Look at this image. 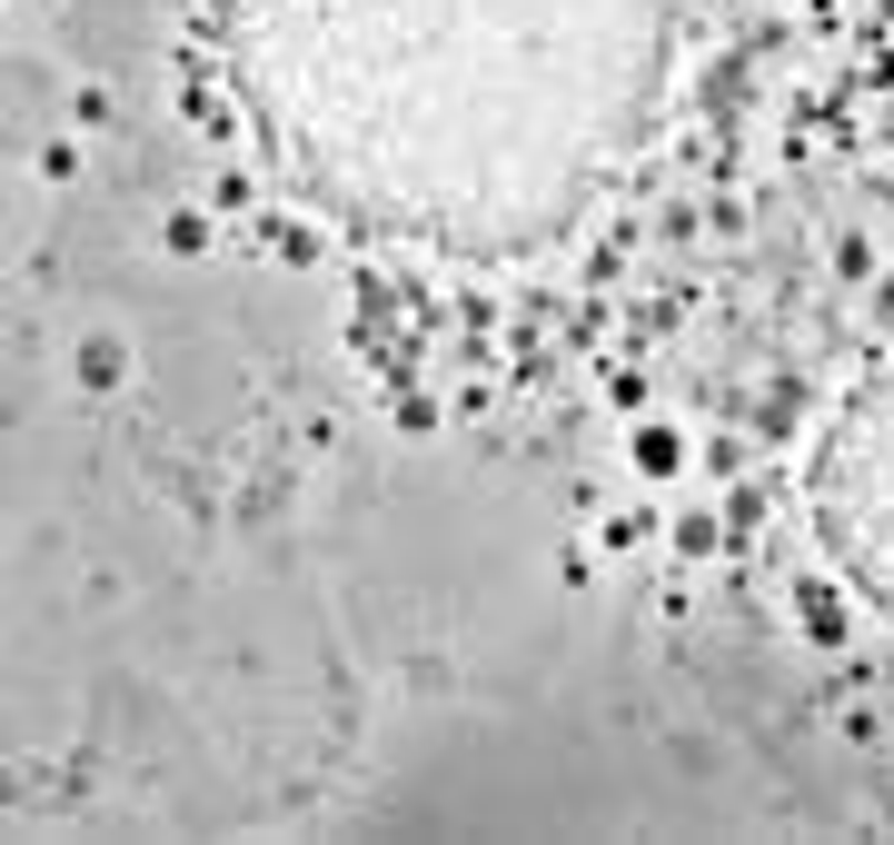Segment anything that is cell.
Returning a JSON list of instances; mask_svg holds the SVG:
<instances>
[{
    "label": "cell",
    "instance_id": "obj_2",
    "mask_svg": "<svg viewBox=\"0 0 894 845\" xmlns=\"http://www.w3.org/2000/svg\"><path fill=\"white\" fill-rule=\"evenodd\" d=\"M636 457H646V477H675V457H685V447H675V437H636Z\"/></svg>",
    "mask_w": 894,
    "mask_h": 845
},
{
    "label": "cell",
    "instance_id": "obj_1",
    "mask_svg": "<svg viewBox=\"0 0 894 845\" xmlns=\"http://www.w3.org/2000/svg\"><path fill=\"white\" fill-rule=\"evenodd\" d=\"M79 378H89V388H119V348L89 338V348H79Z\"/></svg>",
    "mask_w": 894,
    "mask_h": 845
}]
</instances>
